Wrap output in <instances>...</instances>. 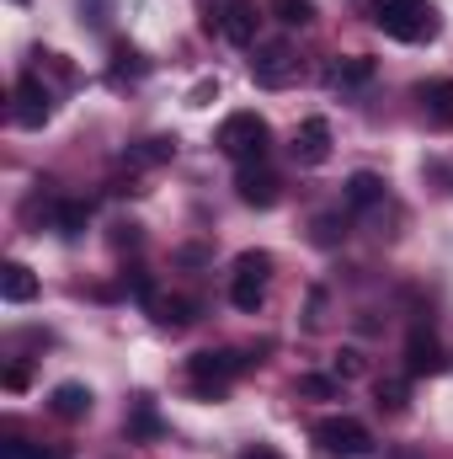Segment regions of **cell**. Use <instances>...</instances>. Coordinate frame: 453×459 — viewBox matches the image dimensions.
Instances as JSON below:
<instances>
[{
  "mask_svg": "<svg viewBox=\"0 0 453 459\" xmlns=\"http://www.w3.org/2000/svg\"><path fill=\"white\" fill-rule=\"evenodd\" d=\"M0 459H70V449H38V444L11 438V444H0Z\"/></svg>",
  "mask_w": 453,
  "mask_h": 459,
  "instance_id": "44dd1931",
  "label": "cell"
},
{
  "mask_svg": "<svg viewBox=\"0 0 453 459\" xmlns=\"http://www.w3.org/2000/svg\"><path fill=\"white\" fill-rule=\"evenodd\" d=\"M379 406H389V411H400L406 406V395H411V379H379Z\"/></svg>",
  "mask_w": 453,
  "mask_h": 459,
  "instance_id": "7402d4cb",
  "label": "cell"
},
{
  "mask_svg": "<svg viewBox=\"0 0 453 459\" xmlns=\"http://www.w3.org/2000/svg\"><path fill=\"white\" fill-rule=\"evenodd\" d=\"M214 144L225 150L229 160L251 166V160H267L272 128H267V117H261V113H229L225 123H219V139H214Z\"/></svg>",
  "mask_w": 453,
  "mask_h": 459,
  "instance_id": "7a4b0ae2",
  "label": "cell"
},
{
  "mask_svg": "<svg viewBox=\"0 0 453 459\" xmlns=\"http://www.w3.org/2000/svg\"><path fill=\"white\" fill-rule=\"evenodd\" d=\"M0 379H5V390H27V368H21V363H11Z\"/></svg>",
  "mask_w": 453,
  "mask_h": 459,
  "instance_id": "f1b7e54d",
  "label": "cell"
},
{
  "mask_svg": "<svg viewBox=\"0 0 453 459\" xmlns=\"http://www.w3.org/2000/svg\"><path fill=\"white\" fill-rule=\"evenodd\" d=\"M240 459H283V455H278L272 444H251V449H245V455H240Z\"/></svg>",
  "mask_w": 453,
  "mask_h": 459,
  "instance_id": "f546056e",
  "label": "cell"
},
{
  "mask_svg": "<svg viewBox=\"0 0 453 459\" xmlns=\"http://www.w3.org/2000/svg\"><path fill=\"white\" fill-rule=\"evenodd\" d=\"M443 368H449L443 342H438L427 326H416V332L406 337V374H411V379H427V374H443Z\"/></svg>",
  "mask_w": 453,
  "mask_h": 459,
  "instance_id": "9c48e42d",
  "label": "cell"
},
{
  "mask_svg": "<svg viewBox=\"0 0 453 459\" xmlns=\"http://www.w3.org/2000/svg\"><path fill=\"white\" fill-rule=\"evenodd\" d=\"M235 193H240V204H251V209H272V204L283 198V182H278V171H267L261 160H251V166H240Z\"/></svg>",
  "mask_w": 453,
  "mask_h": 459,
  "instance_id": "ba28073f",
  "label": "cell"
},
{
  "mask_svg": "<svg viewBox=\"0 0 453 459\" xmlns=\"http://www.w3.org/2000/svg\"><path fill=\"white\" fill-rule=\"evenodd\" d=\"M299 395H310V401H331V395H337V379H331V374H304V379H299Z\"/></svg>",
  "mask_w": 453,
  "mask_h": 459,
  "instance_id": "cb8c5ba5",
  "label": "cell"
},
{
  "mask_svg": "<svg viewBox=\"0 0 453 459\" xmlns=\"http://www.w3.org/2000/svg\"><path fill=\"white\" fill-rule=\"evenodd\" d=\"M267 283H272V256H267V251H240V256H235V273H229V305L245 310V316L261 310Z\"/></svg>",
  "mask_w": 453,
  "mask_h": 459,
  "instance_id": "277c9868",
  "label": "cell"
},
{
  "mask_svg": "<svg viewBox=\"0 0 453 459\" xmlns=\"http://www.w3.org/2000/svg\"><path fill=\"white\" fill-rule=\"evenodd\" d=\"M150 310H155L160 326H192V310H198V305H192V299H155Z\"/></svg>",
  "mask_w": 453,
  "mask_h": 459,
  "instance_id": "d6986e66",
  "label": "cell"
},
{
  "mask_svg": "<svg viewBox=\"0 0 453 459\" xmlns=\"http://www.w3.org/2000/svg\"><path fill=\"white\" fill-rule=\"evenodd\" d=\"M251 75H256V86H288L294 75H299V54H294V43L288 38H278V43H256V59H251Z\"/></svg>",
  "mask_w": 453,
  "mask_h": 459,
  "instance_id": "8992f818",
  "label": "cell"
},
{
  "mask_svg": "<svg viewBox=\"0 0 453 459\" xmlns=\"http://www.w3.org/2000/svg\"><path fill=\"white\" fill-rule=\"evenodd\" d=\"M272 16L283 27H310L315 22V0H272Z\"/></svg>",
  "mask_w": 453,
  "mask_h": 459,
  "instance_id": "ffe728a7",
  "label": "cell"
},
{
  "mask_svg": "<svg viewBox=\"0 0 453 459\" xmlns=\"http://www.w3.org/2000/svg\"><path fill=\"white\" fill-rule=\"evenodd\" d=\"M373 27L400 43H422L438 38V11L427 0H373Z\"/></svg>",
  "mask_w": 453,
  "mask_h": 459,
  "instance_id": "6da1fadb",
  "label": "cell"
},
{
  "mask_svg": "<svg viewBox=\"0 0 453 459\" xmlns=\"http://www.w3.org/2000/svg\"><path fill=\"white\" fill-rule=\"evenodd\" d=\"M315 444L331 459H368L373 455V433L357 417H321L315 422Z\"/></svg>",
  "mask_w": 453,
  "mask_h": 459,
  "instance_id": "5b68a950",
  "label": "cell"
},
{
  "mask_svg": "<svg viewBox=\"0 0 453 459\" xmlns=\"http://www.w3.org/2000/svg\"><path fill=\"white\" fill-rule=\"evenodd\" d=\"M113 240H117V246H139V230H133V225H117Z\"/></svg>",
  "mask_w": 453,
  "mask_h": 459,
  "instance_id": "4dcf8cb0",
  "label": "cell"
},
{
  "mask_svg": "<svg viewBox=\"0 0 453 459\" xmlns=\"http://www.w3.org/2000/svg\"><path fill=\"white\" fill-rule=\"evenodd\" d=\"M341 235H346L341 220H331V214H326V220H315V240H321V246H337Z\"/></svg>",
  "mask_w": 453,
  "mask_h": 459,
  "instance_id": "83f0119b",
  "label": "cell"
},
{
  "mask_svg": "<svg viewBox=\"0 0 453 459\" xmlns=\"http://www.w3.org/2000/svg\"><path fill=\"white\" fill-rule=\"evenodd\" d=\"M48 411H54L59 422H81V417H91V390L75 385V379H64V385L48 395Z\"/></svg>",
  "mask_w": 453,
  "mask_h": 459,
  "instance_id": "7c38bea8",
  "label": "cell"
},
{
  "mask_svg": "<svg viewBox=\"0 0 453 459\" xmlns=\"http://www.w3.org/2000/svg\"><path fill=\"white\" fill-rule=\"evenodd\" d=\"M123 283H128V294H133L139 305H155V283H150V273L133 267V273H123Z\"/></svg>",
  "mask_w": 453,
  "mask_h": 459,
  "instance_id": "d4e9b609",
  "label": "cell"
},
{
  "mask_svg": "<svg viewBox=\"0 0 453 459\" xmlns=\"http://www.w3.org/2000/svg\"><path fill=\"white\" fill-rule=\"evenodd\" d=\"M326 81H331V86H341V91L368 86V81H373V59H368V54H352V59L331 65V75H326Z\"/></svg>",
  "mask_w": 453,
  "mask_h": 459,
  "instance_id": "2e32d148",
  "label": "cell"
},
{
  "mask_svg": "<svg viewBox=\"0 0 453 459\" xmlns=\"http://www.w3.org/2000/svg\"><path fill=\"white\" fill-rule=\"evenodd\" d=\"M256 27H261V11L251 0H229L225 16H219V32H225L235 48H251L256 43Z\"/></svg>",
  "mask_w": 453,
  "mask_h": 459,
  "instance_id": "8fae6325",
  "label": "cell"
},
{
  "mask_svg": "<svg viewBox=\"0 0 453 459\" xmlns=\"http://www.w3.org/2000/svg\"><path fill=\"white\" fill-rule=\"evenodd\" d=\"M113 75L123 81V75H144V59L133 54V48H113Z\"/></svg>",
  "mask_w": 453,
  "mask_h": 459,
  "instance_id": "484cf974",
  "label": "cell"
},
{
  "mask_svg": "<svg viewBox=\"0 0 453 459\" xmlns=\"http://www.w3.org/2000/svg\"><path fill=\"white\" fill-rule=\"evenodd\" d=\"M171 155H176V139L155 134V139H139V144H128V150H123V166H160V160H171Z\"/></svg>",
  "mask_w": 453,
  "mask_h": 459,
  "instance_id": "9a60e30c",
  "label": "cell"
},
{
  "mask_svg": "<svg viewBox=\"0 0 453 459\" xmlns=\"http://www.w3.org/2000/svg\"><path fill=\"white\" fill-rule=\"evenodd\" d=\"M384 198V177H373V171H352L346 177V204L352 209H373Z\"/></svg>",
  "mask_w": 453,
  "mask_h": 459,
  "instance_id": "e0dca14e",
  "label": "cell"
},
{
  "mask_svg": "<svg viewBox=\"0 0 453 459\" xmlns=\"http://www.w3.org/2000/svg\"><path fill=\"white\" fill-rule=\"evenodd\" d=\"M128 433H133V438H160V417L139 401V406H133V417H128Z\"/></svg>",
  "mask_w": 453,
  "mask_h": 459,
  "instance_id": "603a6c76",
  "label": "cell"
},
{
  "mask_svg": "<svg viewBox=\"0 0 453 459\" xmlns=\"http://www.w3.org/2000/svg\"><path fill=\"white\" fill-rule=\"evenodd\" d=\"M11 117H16L21 128H43V123L54 117V97H48V86H43L38 75H21V81H16V91H11Z\"/></svg>",
  "mask_w": 453,
  "mask_h": 459,
  "instance_id": "52a82bcc",
  "label": "cell"
},
{
  "mask_svg": "<svg viewBox=\"0 0 453 459\" xmlns=\"http://www.w3.org/2000/svg\"><path fill=\"white\" fill-rule=\"evenodd\" d=\"M86 220H91V209H86L81 198H59V204H54V225H59V235H81Z\"/></svg>",
  "mask_w": 453,
  "mask_h": 459,
  "instance_id": "ac0fdd59",
  "label": "cell"
},
{
  "mask_svg": "<svg viewBox=\"0 0 453 459\" xmlns=\"http://www.w3.org/2000/svg\"><path fill=\"white\" fill-rule=\"evenodd\" d=\"M416 102H422L427 123L453 128V81H427V86H416Z\"/></svg>",
  "mask_w": 453,
  "mask_h": 459,
  "instance_id": "4fadbf2b",
  "label": "cell"
},
{
  "mask_svg": "<svg viewBox=\"0 0 453 459\" xmlns=\"http://www.w3.org/2000/svg\"><path fill=\"white\" fill-rule=\"evenodd\" d=\"M245 368H251V358L235 352V347H209V352H192V358H187V379H192L198 395H219V390H229Z\"/></svg>",
  "mask_w": 453,
  "mask_h": 459,
  "instance_id": "3957f363",
  "label": "cell"
},
{
  "mask_svg": "<svg viewBox=\"0 0 453 459\" xmlns=\"http://www.w3.org/2000/svg\"><path fill=\"white\" fill-rule=\"evenodd\" d=\"M294 160L299 166H326L331 160V123L326 117H304L294 134Z\"/></svg>",
  "mask_w": 453,
  "mask_h": 459,
  "instance_id": "30bf717a",
  "label": "cell"
},
{
  "mask_svg": "<svg viewBox=\"0 0 453 459\" xmlns=\"http://www.w3.org/2000/svg\"><path fill=\"white\" fill-rule=\"evenodd\" d=\"M0 299H5V305H27V299H38V278H32L27 262H5V267H0Z\"/></svg>",
  "mask_w": 453,
  "mask_h": 459,
  "instance_id": "5bb4252c",
  "label": "cell"
},
{
  "mask_svg": "<svg viewBox=\"0 0 453 459\" xmlns=\"http://www.w3.org/2000/svg\"><path fill=\"white\" fill-rule=\"evenodd\" d=\"M363 374V352L357 347H341L337 352V379H357Z\"/></svg>",
  "mask_w": 453,
  "mask_h": 459,
  "instance_id": "4316f807",
  "label": "cell"
}]
</instances>
